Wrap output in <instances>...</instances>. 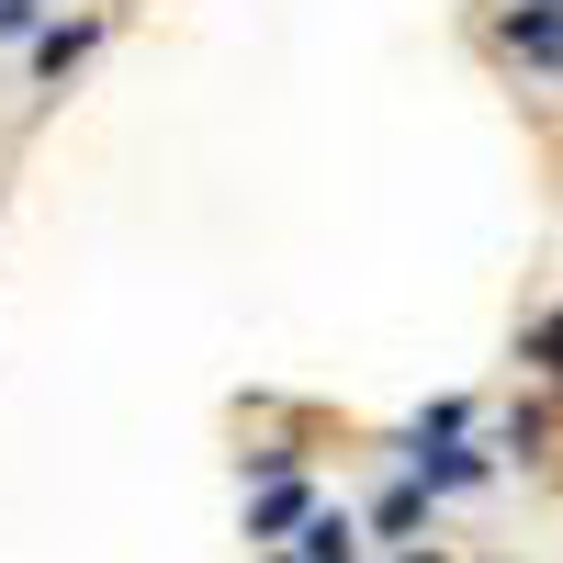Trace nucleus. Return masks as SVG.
<instances>
[{"mask_svg": "<svg viewBox=\"0 0 563 563\" xmlns=\"http://www.w3.org/2000/svg\"><path fill=\"white\" fill-rule=\"evenodd\" d=\"M350 552H361L350 519H305V552H294V563H350Z\"/></svg>", "mask_w": 563, "mask_h": 563, "instance_id": "f257e3e1", "label": "nucleus"}, {"mask_svg": "<svg viewBox=\"0 0 563 563\" xmlns=\"http://www.w3.org/2000/svg\"><path fill=\"white\" fill-rule=\"evenodd\" d=\"M507 34H519L530 57H552V45H563V0H541V12H519V23H507Z\"/></svg>", "mask_w": 563, "mask_h": 563, "instance_id": "f03ea898", "label": "nucleus"}, {"mask_svg": "<svg viewBox=\"0 0 563 563\" xmlns=\"http://www.w3.org/2000/svg\"><path fill=\"white\" fill-rule=\"evenodd\" d=\"M294 519H305V485H271V496L249 507V530H294Z\"/></svg>", "mask_w": 563, "mask_h": 563, "instance_id": "7ed1b4c3", "label": "nucleus"}, {"mask_svg": "<svg viewBox=\"0 0 563 563\" xmlns=\"http://www.w3.org/2000/svg\"><path fill=\"white\" fill-rule=\"evenodd\" d=\"M34 23V0H0V34H23Z\"/></svg>", "mask_w": 563, "mask_h": 563, "instance_id": "20e7f679", "label": "nucleus"}]
</instances>
